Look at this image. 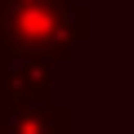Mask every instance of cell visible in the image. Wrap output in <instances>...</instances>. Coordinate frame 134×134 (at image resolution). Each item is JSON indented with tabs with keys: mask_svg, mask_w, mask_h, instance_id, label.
I'll use <instances>...</instances> for the list:
<instances>
[{
	"mask_svg": "<svg viewBox=\"0 0 134 134\" xmlns=\"http://www.w3.org/2000/svg\"><path fill=\"white\" fill-rule=\"evenodd\" d=\"M0 134H72V103H54V94L5 103L0 107Z\"/></svg>",
	"mask_w": 134,
	"mask_h": 134,
	"instance_id": "2",
	"label": "cell"
},
{
	"mask_svg": "<svg viewBox=\"0 0 134 134\" xmlns=\"http://www.w3.org/2000/svg\"><path fill=\"white\" fill-rule=\"evenodd\" d=\"M94 31V9L85 0H0V49L40 58L45 67H67Z\"/></svg>",
	"mask_w": 134,
	"mask_h": 134,
	"instance_id": "1",
	"label": "cell"
},
{
	"mask_svg": "<svg viewBox=\"0 0 134 134\" xmlns=\"http://www.w3.org/2000/svg\"><path fill=\"white\" fill-rule=\"evenodd\" d=\"M49 90H54V67H45L40 58L14 54V49H0V107L45 98Z\"/></svg>",
	"mask_w": 134,
	"mask_h": 134,
	"instance_id": "3",
	"label": "cell"
}]
</instances>
